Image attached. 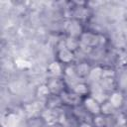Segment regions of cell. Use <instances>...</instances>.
Wrapping results in <instances>:
<instances>
[{"instance_id": "3", "label": "cell", "mask_w": 127, "mask_h": 127, "mask_svg": "<svg viewBox=\"0 0 127 127\" xmlns=\"http://www.w3.org/2000/svg\"><path fill=\"white\" fill-rule=\"evenodd\" d=\"M57 56H58V60L61 64H70L73 59H74V56H73V52L67 50L66 48H61L58 53H57Z\"/></svg>"}, {"instance_id": "4", "label": "cell", "mask_w": 127, "mask_h": 127, "mask_svg": "<svg viewBox=\"0 0 127 127\" xmlns=\"http://www.w3.org/2000/svg\"><path fill=\"white\" fill-rule=\"evenodd\" d=\"M20 124V117L16 113H8L2 118L3 127H18Z\"/></svg>"}, {"instance_id": "12", "label": "cell", "mask_w": 127, "mask_h": 127, "mask_svg": "<svg viewBox=\"0 0 127 127\" xmlns=\"http://www.w3.org/2000/svg\"><path fill=\"white\" fill-rule=\"evenodd\" d=\"M88 90H89L88 85L85 84L84 82H76L75 84L72 85V92H74L75 94H77L79 96L86 95Z\"/></svg>"}, {"instance_id": "17", "label": "cell", "mask_w": 127, "mask_h": 127, "mask_svg": "<svg viewBox=\"0 0 127 127\" xmlns=\"http://www.w3.org/2000/svg\"><path fill=\"white\" fill-rule=\"evenodd\" d=\"M99 83L103 90H111L114 87V79L113 78H102Z\"/></svg>"}, {"instance_id": "14", "label": "cell", "mask_w": 127, "mask_h": 127, "mask_svg": "<svg viewBox=\"0 0 127 127\" xmlns=\"http://www.w3.org/2000/svg\"><path fill=\"white\" fill-rule=\"evenodd\" d=\"M36 94L38 97L40 98H44V97H48L50 94H51V90H50V87L48 84L44 83V84H41L37 87L36 89Z\"/></svg>"}, {"instance_id": "18", "label": "cell", "mask_w": 127, "mask_h": 127, "mask_svg": "<svg viewBox=\"0 0 127 127\" xmlns=\"http://www.w3.org/2000/svg\"><path fill=\"white\" fill-rule=\"evenodd\" d=\"M64 73L65 76L68 77V78H73V77L77 76V75H76V71H75V66H71V65L65 66V68H64Z\"/></svg>"}, {"instance_id": "2", "label": "cell", "mask_w": 127, "mask_h": 127, "mask_svg": "<svg viewBox=\"0 0 127 127\" xmlns=\"http://www.w3.org/2000/svg\"><path fill=\"white\" fill-rule=\"evenodd\" d=\"M79 41H80V43L93 48V47H95V46L98 45V43H99V37L96 36L95 34H92V33L83 32L82 35L79 38Z\"/></svg>"}, {"instance_id": "22", "label": "cell", "mask_w": 127, "mask_h": 127, "mask_svg": "<svg viewBox=\"0 0 127 127\" xmlns=\"http://www.w3.org/2000/svg\"><path fill=\"white\" fill-rule=\"evenodd\" d=\"M116 124L119 126V127H123V126H126L127 125V118L124 114L120 113L117 115L116 117Z\"/></svg>"}, {"instance_id": "21", "label": "cell", "mask_w": 127, "mask_h": 127, "mask_svg": "<svg viewBox=\"0 0 127 127\" xmlns=\"http://www.w3.org/2000/svg\"><path fill=\"white\" fill-rule=\"evenodd\" d=\"M57 117L55 116V114L53 113V111L52 110H47L45 113H44V119L47 121V122H49V123H52V122H56V119Z\"/></svg>"}, {"instance_id": "9", "label": "cell", "mask_w": 127, "mask_h": 127, "mask_svg": "<svg viewBox=\"0 0 127 127\" xmlns=\"http://www.w3.org/2000/svg\"><path fill=\"white\" fill-rule=\"evenodd\" d=\"M90 66L87 64V63H79L77 65H75V71L76 75L78 77H85L88 76L90 72Z\"/></svg>"}, {"instance_id": "7", "label": "cell", "mask_w": 127, "mask_h": 127, "mask_svg": "<svg viewBox=\"0 0 127 127\" xmlns=\"http://www.w3.org/2000/svg\"><path fill=\"white\" fill-rule=\"evenodd\" d=\"M108 101L113 105V107L115 109H117V108H119V107L122 106L123 101H124V97H123V95H122L121 92H119V91H113L109 95Z\"/></svg>"}, {"instance_id": "8", "label": "cell", "mask_w": 127, "mask_h": 127, "mask_svg": "<svg viewBox=\"0 0 127 127\" xmlns=\"http://www.w3.org/2000/svg\"><path fill=\"white\" fill-rule=\"evenodd\" d=\"M47 70H48V72L50 74H52L54 76H59V75H61L64 72L63 66H62V64H61V63L59 61L58 62L55 61V62L50 63L48 67H47Z\"/></svg>"}, {"instance_id": "20", "label": "cell", "mask_w": 127, "mask_h": 127, "mask_svg": "<svg viewBox=\"0 0 127 127\" xmlns=\"http://www.w3.org/2000/svg\"><path fill=\"white\" fill-rule=\"evenodd\" d=\"M115 71L110 67H104L102 69V78H113Z\"/></svg>"}, {"instance_id": "15", "label": "cell", "mask_w": 127, "mask_h": 127, "mask_svg": "<svg viewBox=\"0 0 127 127\" xmlns=\"http://www.w3.org/2000/svg\"><path fill=\"white\" fill-rule=\"evenodd\" d=\"M50 87V90H51V93H60L62 92V83L61 81L58 79V78H53L49 83H47Z\"/></svg>"}, {"instance_id": "10", "label": "cell", "mask_w": 127, "mask_h": 127, "mask_svg": "<svg viewBox=\"0 0 127 127\" xmlns=\"http://www.w3.org/2000/svg\"><path fill=\"white\" fill-rule=\"evenodd\" d=\"M79 46H80V41L77 38H73V37L66 38L64 43V48H66L71 52H74L77 49H79Z\"/></svg>"}, {"instance_id": "13", "label": "cell", "mask_w": 127, "mask_h": 127, "mask_svg": "<svg viewBox=\"0 0 127 127\" xmlns=\"http://www.w3.org/2000/svg\"><path fill=\"white\" fill-rule=\"evenodd\" d=\"M114 111H115V108L108 101V99L100 104V114H102L104 116H109V115H112L114 113Z\"/></svg>"}, {"instance_id": "1", "label": "cell", "mask_w": 127, "mask_h": 127, "mask_svg": "<svg viewBox=\"0 0 127 127\" xmlns=\"http://www.w3.org/2000/svg\"><path fill=\"white\" fill-rule=\"evenodd\" d=\"M83 105L84 108L92 115H98L100 114V103L96 101L91 95L87 96L83 99Z\"/></svg>"}, {"instance_id": "23", "label": "cell", "mask_w": 127, "mask_h": 127, "mask_svg": "<svg viewBox=\"0 0 127 127\" xmlns=\"http://www.w3.org/2000/svg\"><path fill=\"white\" fill-rule=\"evenodd\" d=\"M79 50H80L81 52H83L84 54H89V53L91 52L92 48H91V47H89V46H86V45H84V44H82V43H80Z\"/></svg>"}, {"instance_id": "16", "label": "cell", "mask_w": 127, "mask_h": 127, "mask_svg": "<svg viewBox=\"0 0 127 127\" xmlns=\"http://www.w3.org/2000/svg\"><path fill=\"white\" fill-rule=\"evenodd\" d=\"M93 126L94 127H106L107 126V119L106 116L102 115V114H98L95 115L93 120H92Z\"/></svg>"}, {"instance_id": "19", "label": "cell", "mask_w": 127, "mask_h": 127, "mask_svg": "<svg viewBox=\"0 0 127 127\" xmlns=\"http://www.w3.org/2000/svg\"><path fill=\"white\" fill-rule=\"evenodd\" d=\"M15 65L18 68H26V67L30 66V63L27 60H24L22 58H18L15 60Z\"/></svg>"}, {"instance_id": "25", "label": "cell", "mask_w": 127, "mask_h": 127, "mask_svg": "<svg viewBox=\"0 0 127 127\" xmlns=\"http://www.w3.org/2000/svg\"><path fill=\"white\" fill-rule=\"evenodd\" d=\"M123 127H127V125H126V126H123Z\"/></svg>"}, {"instance_id": "5", "label": "cell", "mask_w": 127, "mask_h": 127, "mask_svg": "<svg viewBox=\"0 0 127 127\" xmlns=\"http://www.w3.org/2000/svg\"><path fill=\"white\" fill-rule=\"evenodd\" d=\"M67 32L69 34V37H73V38H80V36L83 33L81 25L76 20L69 22V24L67 26Z\"/></svg>"}, {"instance_id": "11", "label": "cell", "mask_w": 127, "mask_h": 127, "mask_svg": "<svg viewBox=\"0 0 127 127\" xmlns=\"http://www.w3.org/2000/svg\"><path fill=\"white\" fill-rule=\"evenodd\" d=\"M102 67L95 66L90 69V72L88 74V77L92 82H99L102 79Z\"/></svg>"}, {"instance_id": "24", "label": "cell", "mask_w": 127, "mask_h": 127, "mask_svg": "<svg viewBox=\"0 0 127 127\" xmlns=\"http://www.w3.org/2000/svg\"><path fill=\"white\" fill-rule=\"evenodd\" d=\"M80 127H92L90 124H88V123H86V122H82L81 124H80Z\"/></svg>"}, {"instance_id": "6", "label": "cell", "mask_w": 127, "mask_h": 127, "mask_svg": "<svg viewBox=\"0 0 127 127\" xmlns=\"http://www.w3.org/2000/svg\"><path fill=\"white\" fill-rule=\"evenodd\" d=\"M62 100L68 105H77L80 101V96L74 92H63Z\"/></svg>"}]
</instances>
